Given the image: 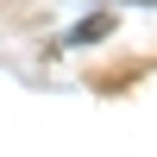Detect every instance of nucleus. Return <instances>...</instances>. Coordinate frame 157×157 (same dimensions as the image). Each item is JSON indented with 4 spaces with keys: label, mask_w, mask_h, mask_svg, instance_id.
Wrapping results in <instances>:
<instances>
[{
    "label": "nucleus",
    "mask_w": 157,
    "mask_h": 157,
    "mask_svg": "<svg viewBox=\"0 0 157 157\" xmlns=\"http://www.w3.org/2000/svg\"><path fill=\"white\" fill-rule=\"evenodd\" d=\"M113 32V19H107V13H101V19H82V25H75V38H82V44H88V38H107Z\"/></svg>",
    "instance_id": "1"
}]
</instances>
